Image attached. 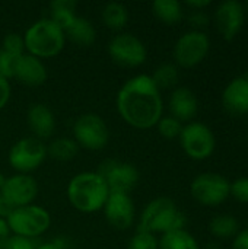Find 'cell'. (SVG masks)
<instances>
[{
    "instance_id": "1",
    "label": "cell",
    "mask_w": 248,
    "mask_h": 249,
    "mask_svg": "<svg viewBox=\"0 0 248 249\" xmlns=\"http://www.w3.org/2000/svg\"><path fill=\"white\" fill-rule=\"evenodd\" d=\"M117 111L133 128L149 130L162 118L164 102L161 90L148 74L129 79L117 93Z\"/></svg>"
},
{
    "instance_id": "2",
    "label": "cell",
    "mask_w": 248,
    "mask_h": 249,
    "mask_svg": "<svg viewBox=\"0 0 248 249\" xmlns=\"http://www.w3.org/2000/svg\"><path fill=\"white\" fill-rule=\"evenodd\" d=\"M108 196V185L98 172H80L75 175L67 184L69 203L77 212L85 214L102 210Z\"/></svg>"
},
{
    "instance_id": "3",
    "label": "cell",
    "mask_w": 248,
    "mask_h": 249,
    "mask_svg": "<svg viewBox=\"0 0 248 249\" xmlns=\"http://www.w3.org/2000/svg\"><path fill=\"white\" fill-rule=\"evenodd\" d=\"M25 51L37 58H51L61 53L66 44L64 31L51 19L44 18L34 22L23 35Z\"/></svg>"
},
{
    "instance_id": "4",
    "label": "cell",
    "mask_w": 248,
    "mask_h": 249,
    "mask_svg": "<svg viewBox=\"0 0 248 249\" xmlns=\"http://www.w3.org/2000/svg\"><path fill=\"white\" fill-rule=\"evenodd\" d=\"M186 226V216L178 210L177 204L168 197L152 200L142 212L137 231L149 233H167L181 231Z\"/></svg>"
},
{
    "instance_id": "5",
    "label": "cell",
    "mask_w": 248,
    "mask_h": 249,
    "mask_svg": "<svg viewBox=\"0 0 248 249\" xmlns=\"http://www.w3.org/2000/svg\"><path fill=\"white\" fill-rule=\"evenodd\" d=\"M6 222L12 235L35 239L48 231L51 225V216L44 207L29 204L15 209Z\"/></svg>"
},
{
    "instance_id": "6",
    "label": "cell",
    "mask_w": 248,
    "mask_h": 249,
    "mask_svg": "<svg viewBox=\"0 0 248 249\" xmlns=\"http://www.w3.org/2000/svg\"><path fill=\"white\" fill-rule=\"evenodd\" d=\"M73 140L79 147L86 150H101L108 144L110 140L108 125L104 118L95 112L82 114L73 124Z\"/></svg>"
},
{
    "instance_id": "7",
    "label": "cell",
    "mask_w": 248,
    "mask_h": 249,
    "mask_svg": "<svg viewBox=\"0 0 248 249\" xmlns=\"http://www.w3.org/2000/svg\"><path fill=\"white\" fill-rule=\"evenodd\" d=\"M47 146L35 137H23L18 140L7 153L12 169L18 174H28L38 169L47 159Z\"/></svg>"
},
{
    "instance_id": "8",
    "label": "cell",
    "mask_w": 248,
    "mask_h": 249,
    "mask_svg": "<svg viewBox=\"0 0 248 249\" xmlns=\"http://www.w3.org/2000/svg\"><path fill=\"white\" fill-rule=\"evenodd\" d=\"M229 181L215 172L199 174L190 184L191 197L203 206H219L229 197Z\"/></svg>"
},
{
    "instance_id": "9",
    "label": "cell",
    "mask_w": 248,
    "mask_h": 249,
    "mask_svg": "<svg viewBox=\"0 0 248 249\" xmlns=\"http://www.w3.org/2000/svg\"><path fill=\"white\" fill-rule=\"evenodd\" d=\"M180 143L186 155L194 160H203L212 156L216 140L213 131L203 123L193 121L183 125Z\"/></svg>"
},
{
    "instance_id": "10",
    "label": "cell",
    "mask_w": 248,
    "mask_h": 249,
    "mask_svg": "<svg viewBox=\"0 0 248 249\" xmlns=\"http://www.w3.org/2000/svg\"><path fill=\"white\" fill-rule=\"evenodd\" d=\"M210 48V39L203 31H189L183 34L174 45V58L180 67L190 69L200 64Z\"/></svg>"
},
{
    "instance_id": "11",
    "label": "cell",
    "mask_w": 248,
    "mask_h": 249,
    "mask_svg": "<svg viewBox=\"0 0 248 249\" xmlns=\"http://www.w3.org/2000/svg\"><path fill=\"white\" fill-rule=\"evenodd\" d=\"M108 54L111 60L121 67H139L148 57L142 39L130 32L117 34L108 44Z\"/></svg>"
},
{
    "instance_id": "12",
    "label": "cell",
    "mask_w": 248,
    "mask_h": 249,
    "mask_svg": "<svg viewBox=\"0 0 248 249\" xmlns=\"http://www.w3.org/2000/svg\"><path fill=\"white\" fill-rule=\"evenodd\" d=\"M107 182L110 193L130 194L139 182V171L134 165L127 162H118L114 159L104 160L96 171Z\"/></svg>"
},
{
    "instance_id": "13",
    "label": "cell",
    "mask_w": 248,
    "mask_h": 249,
    "mask_svg": "<svg viewBox=\"0 0 248 249\" xmlns=\"http://www.w3.org/2000/svg\"><path fill=\"white\" fill-rule=\"evenodd\" d=\"M37 196L38 182L28 174H16L6 178L3 188L0 190V197L6 200L13 209L34 204Z\"/></svg>"
},
{
    "instance_id": "14",
    "label": "cell",
    "mask_w": 248,
    "mask_h": 249,
    "mask_svg": "<svg viewBox=\"0 0 248 249\" xmlns=\"http://www.w3.org/2000/svg\"><path fill=\"white\" fill-rule=\"evenodd\" d=\"M102 210L108 225L117 231L129 229L134 222V203L130 194L110 193Z\"/></svg>"
},
{
    "instance_id": "15",
    "label": "cell",
    "mask_w": 248,
    "mask_h": 249,
    "mask_svg": "<svg viewBox=\"0 0 248 249\" xmlns=\"http://www.w3.org/2000/svg\"><path fill=\"white\" fill-rule=\"evenodd\" d=\"M244 4L237 0L221 1L215 9V25L227 41H231L237 36L244 25Z\"/></svg>"
},
{
    "instance_id": "16",
    "label": "cell",
    "mask_w": 248,
    "mask_h": 249,
    "mask_svg": "<svg viewBox=\"0 0 248 249\" xmlns=\"http://www.w3.org/2000/svg\"><path fill=\"white\" fill-rule=\"evenodd\" d=\"M222 105L232 115L248 114V76L232 79L222 92Z\"/></svg>"
},
{
    "instance_id": "17",
    "label": "cell",
    "mask_w": 248,
    "mask_h": 249,
    "mask_svg": "<svg viewBox=\"0 0 248 249\" xmlns=\"http://www.w3.org/2000/svg\"><path fill=\"white\" fill-rule=\"evenodd\" d=\"M26 123L32 137L38 140L50 139L56 128V118L53 111L44 104H32L26 112Z\"/></svg>"
},
{
    "instance_id": "18",
    "label": "cell",
    "mask_w": 248,
    "mask_h": 249,
    "mask_svg": "<svg viewBox=\"0 0 248 249\" xmlns=\"http://www.w3.org/2000/svg\"><path fill=\"white\" fill-rule=\"evenodd\" d=\"M47 76V69L39 58L26 53L18 58L15 67V79H18L20 83L31 88H37L44 85Z\"/></svg>"
},
{
    "instance_id": "19",
    "label": "cell",
    "mask_w": 248,
    "mask_h": 249,
    "mask_svg": "<svg viewBox=\"0 0 248 249\" xmlns=\"http://www.w3.org/2000/svg\"><path fill=\"white\" fill-rule=\"evenodd\" d=\"M168 105L171 117L177 118L181 123L193 120L199 111V101L194 92L186 86H180L172 90Z\"/></svg>"
},
{
    "instance_id": "20",
    "label": "cell",
    "mask_w": 248,
    "mask_h": 249,
    "mask_svg": "<svg viewBox=\"0 0 248 249\" xmlns=\"http://www.w3.org/2000/svg\"><path fill=\"white\" fill-rule=\"evenodd\" d=\"M66 39H70L76 45L80 47H89L95 42L96 39V29L92 25L91 20L86 18L76 16V19L64 29Z\"/></svg>"
},
{
    "instance_id": "21",
    "label": "cell",
    "mask_w": 248,
    "mask_h": 249,
    "mask_svg": "<svg viewBox=\"0 0 248 249\" xmlns=\"http://www.w3.org/2000/svg\"><path fill=\"white\" fill-rule=\"evenodd\" d=\"M50 7V18L57 26L63 31L70 26V23L76 19V0H54L48 4Z\"/></svg>"
},
{
    "instance_id": "22",
    "label": "cell",
    "mask_w": 248,
    "mask_h": 249,
    "mask_svg": "<svg viewBox=\"0 0 248 249\" xmlns=\"http://www.w3.org/2000/svg\"><path fill=\"white\" fill-rule=\"evenodd\" d=\"M101 19L107 28L113 31H121L129 22V10L123 3L111 1L104 6L101 12Z\"/></svg>"
},
{
    "instance_id": "23",
    "label": "cell",
    "mask_w": 248,
    "mask_h": 249,
    "mask_svg": "<svg viewBox=\"0 0 248 249\" xmlns=\"http://www.w3.org/2000/svg\"><path fill=\"white\" fill-rule=\"evenodd\" d=\"M152 12L165 25H175L183 19V4L177 0H155Z\"/></svg>"
},
{
    "instance_id": "24",
    "label": "cell",
    "mask_w": 248,
    "mask_h": 249,
    "mask_svg": "<svg viewBox=\"0 0 248 249\" xmlns=\"http://www.w3.org/2000/svg\"><path fill=\"white\" fill-rule=\"evenodd\" d=\"M77 152H79V146L72 137L54 139L47 146V155L57 162H69L76 158Z\"/></svg>"
},
{
    "instance_id": "25",
    "label": "cell",
    "mask_w": 248,
    "mask_h": 249,
    "mask_svg": "<svg viewBox=\"0 0 248 249\" xmlns=\"http://www.w3.org/2000/svg\"><path fill=\"white\" fill-rule=\"evenodd\" d=\"M158 249H200V247L186 229H181L164 233L159 239Z\"/></svg>"
},
{
    "instance_id": "26",
    "label": "cell",
    "mask_w": 248,
    "mask_h": 249,
    "mask_svg": "<svg viewBox=\"0 0 248 249\" xmlns=\"http://www.w3.org/2000/svg\"><path fill=\"white\" fill-rule=\"evenodd\" d=\"M209 231L213 236L219 239L235 238L240 232V223L234 216L229 214H219L215 216L209 223Z\"/></svg>"
},
{
    "instance_id": "27",
    "label": "cell",
    "mask_w": 248,
    "mask_h": 249,
    "mask_svg": "<svg viewBox=\"0 0 248 249\" xmlns=\"http://www.w3.org/2000/svg\"><path fill=\"white\" fill-rule=\"evenodd\" d=\"M151 77L159 90L174 88L180 77L178 67L172 63H162L161 66L156 67V70L153 71V74Z\"/></svg>"
},
{
    "instance_id": "28",
    "label": "cell",
    "mask_w": 248,
    "mask_h": 249,
    "mask_svg": "<svg viewBox=\"0 0 248 249\" xmlns=\"http://www.w3.org/2000/svg\"><path fill=\"white\" fill-rule=\"evenodd\" d=\"M1 50L13 57H20L23 55L25 51V42H23V35L18 32H9L4 35L1 41Z\"/></svg>"
},
{
    "instance_id": "29",
    "label": "cell",
    "mask_w": 248,
    "mask_h": 249,
    "mask_svg": "<svg viewBox=\"0 0 248 249\" xmlns=\"http://www.w3.org/2000/svg\"><path fill=\"white\" fill-rule=\"evenodd\" d=\"M156 127H158L159 134H161L164 139L172 140V139L180 137L181 130H183V123L178 121L177 118L168 115V117H162V118L158 121Z\"/></svg>"
},
{
    "instance_id": "30",
    "label": "cell",
    "mask_w": 248,
    "mask_h": 249,
    "mask_svg": "<svg viewBox=\"0 0 248 249\" xmlns=\"http://www.w3.org/2000/svg\"><path fill=\"white\" fill-rule=\"evenodd\" d=\"M159 248V239L149 232L137 231L132 239L129 241L127 249H158Z\"/></svg>"
},
{
    "instance_id": "31",
    "label": "cell",
    "mask_w": 248,
    "mask_h": 249,
    "mask_svg": "<svg viewBox=\"0 0 248 249\" xmlns=\"http://www.w3.org/2000/svg\"><path fill=\"white\" fill-rule=\"evenodd\" d=\"M22 57V55H20ZM19 57H13L7 53H4L0 48V76L4 79H10L15 77V67H16V61Z\"/></svg>"
},
{
    "instance_id": "32",
    "label": "cell",
    "mask_w": 248,
    "mask_h": 249,
    "mask_svg": "<svg viewBox=\"0 0 248 249\" xmlns=\"http://www.w3.org/2000/svg\"><path fill=\"white\" fill-rule=\"evenodd\" d=\"M229 196L240 203H248V178H238L231 184Z\"/></svg>"
},
{
    "instance_id": "33",
    "label": "cell",
    "mask_w": 248,
    "mask_h": 249,
    "mask_svg": "<svg viewBox=\"0 0 248 249\" xmlns=\"http://www.w3.org/2000/svg\"><path fill=\"white\" fill-rule=\"evenodd\" d=\"M38 245H35L34 239L18 236V235H10L7 242L4 244L3 249H37Z\"/></svg>"
},
{
    "instance_id": "34",
    "label": "cell",
    "mask_w": 248,
    "mask_h": 249,
    "mask_svg": "<svg viewBox=\"0 0 248 249\" xmlns=\"http://www.w3.org/2000/svg\"><path fill=\"white\" fill-rule=\"evenodd\" d=\"M189 22L194 28V31H200V28L208 26L209 18L203 10H191V13L189 16Z\"/></svg>"
},
{
    "instance_id": "35",
    "label": "cell",
    "mask_w": 248,
    "mask_h": 249,
    "mask_svg": "<svg viewBox=\"0 0 248 249\" xmlns=\"http://www.w3.org/2000/svg\"><path fill=\"white\" fill-rule=\"evenodd\" d=\"M10 93H12V89H10L9 80L0 76V109H3L7 105L10 99Z\"/></svg>"
},
{
    "instance_id": "36",
    "label": "cell",
    "mask_w": 248,
    "mask_h": 249,
    "mask_svg": "<svg viewBox=\"0 0 248 249\" xmlns=\"http://www.w3.org/2000/svg\"><path fill=\"white\" fill-rule=\"evenodd\" d=\"M232 249H248V229L237 233L232 242Z\"/></svg>"
},
{
    "instance_id": "37",
    "label": "cell",
    "mask_w": 248,
    "mask_h": 249,
    "mask_svg": "<svg viewBox=\"0 0 248 249\" xmlns=\"http://www.w3.org/2000/svg\"><path fill=\"white\" fill-rule=\"evenodd\" d=\"M12 232L9 229V225L4 219H0V249H3L4 244L7 242V239L10 238Z\"/></svg>"
},
{
    "instance_id": "38",
    "label": "cell",
    "mask_w": 248,
    "mask_h": 249,
    "mask_svg": "<svg viewBox=\"0 0 248 249\" xmlns=\"http://www.w3.org/2000/svg\"><path fill=\"white\" fill-rule=\"evenodd\" d=\"M210 0H189L186 1V6H189L191 10H203L205 7L210 6Z\"/></svg>"
},
{
    "instance_id": "39",
    "label": "cell",
    "mask_w": 248,
    "mask_h": 249,
    "mask_svg": "<svg viewBox=\"0 0 248 249\" xmlns=\"http://www.w3.org/2000/svg\"><path fill=\"white\" fill-rule=\"evenodd\" d=\"M15 209L6 201V200H3L1 197H0V219H7L9 216H10V213L13 212Z\"/></svg>"
},
{
    "instance_id": "40",
    "label": "cell",
    "mask_w": 248,
    "mask_h": 249,
    "mask_svg": "<svg viewBox=\"0 0 248 249\" xmlns=\"http://www.w3.org/2000/svg\"><path fill=\"white\" fill-rule=\"evenodd\" d=\"M37 249H66V247L60 242V241H56V242H47V244H41L38 245Z\"/></svg>"
},
{
    "instance_id": "41",
    "label": "cell",
    "mask_w": 248,
    "mask_h": 249,
    "mask_svg": "<svg viewBox=\"0 0 248 249\" xmlns=\"http://www.w3.org/2000/svg\"><path fill=\"white\" fill-rule=\"evenodd\" d=\"M200 249H222L216 242H209V244H206L203 248H200Z\"/></svg>"
},
{
    "instance_id": "42",
    "label": "cell",
    "mask_w": 248,
    "mask_h": 249,
    "mask_svg": "<svg viewBox=\"0 0 248 249\" xmlns=\"http://www.w3.org/2000/svg\"><path fill=\"white\" fill-rule=\"evenodd\" d=\"M4 182H6V177H4L3 174H0V190L3 188V185H4Z\"/></svg>"
},
{
    "instance_id": "43",
    "label": "cell",
    "mask_w": 248,
    "mask_h": 249,
    "mask_svg": "<svg viewBox=\"0 0 248 249\" xmlns=\"http://www.w3.org/2000/svg\"><path fill=\"white\" fill-rule=\"evenodd\" d=\"M244 9H246V10H247V12H248V1H247V3H246V4H244Z\"/></svg>"
}]
</instances>
